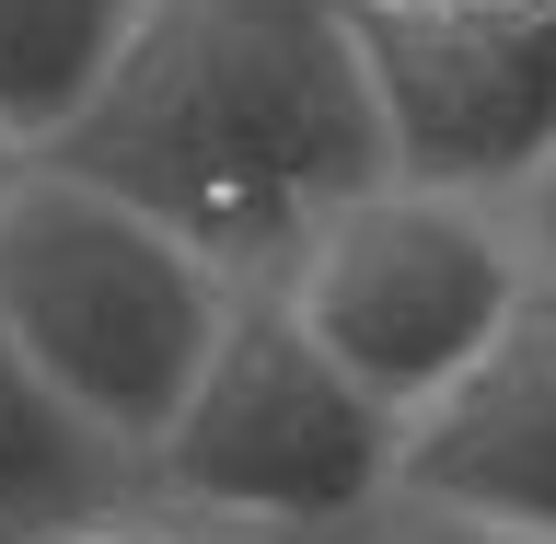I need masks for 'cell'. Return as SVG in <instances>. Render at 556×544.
<instances>
[{
	"label": "cell",
	"instance_id": "obj_1",
	"mask_svg": "<svg viewBox=\"0 0 556 544\" xmlns=\"http://www.w3.org/2000/svg\"><path fill=\"white\" fill-rule=\"evenodd\" d=\"M35 163L151 208L220 278L267 290L394 174V139L348 0H139L104 93Z\"/></svg>",
	"mask_w": 556,
	"mask_h": 544
},
{
	"label": "cell",
	"instance_id": "obj_2",
	"mask_svg": "<svg viewBox=\"0 0 556 544\" xmlns=\"http://www.w3.org/2000/svg\"><path fill=\"white\" fill-rule=\"evenodd\" d=\"M232 302L243 278H220L186 232H163L151 208L104 198L59 163H35L0 198V325L59 382V406L104 429L128 464H151L174 406L198 394Z\"/></svg>",
	"mask_w": 556,
	"mask_h": 544
},
{
	"label": "cell",
	"instance_id": "obj_3",
	"mask_svg": "<svg viewBox=\"0 0 556 544\" xmlns=\"http://www.w3.org/2000/svg\"><path fill=\"white\" fill-rule=\"evenodd\" d=\"M267 290L302 313V337L394 417H417L429 394H452L521 313L545 302L510 198L429 186V174L359 186Z\"/></svg>",
	"mask_w": 556,
	"mask_h": 544
},
{
	"label": "cell",
	"instance_id": "obj_4",
	"mask_svg": "<svg viewBox=\"0 0 556 544\" xmlns=\"http://www.w3.org/2000/svg\"><path fill=\"white\" fill-rule=\"evenodd\" d=\"M394 452H406V417L371 406L302 337V313L278 290H243L220 347H208V371H198V394L151 441L139 486L174 521H208V533L325 544L394 498Z\"/></svg>",
	"mask_w": 556,
	"mask_h": 544
},
{
	"label": "cell",
	"instance_id": "obj_5",
	"mask_svg": "<svg viewBox=\"0 0 556 544\" xmlns=\"http://www.w3.org/2000/svg\"><path fill=\"white\" fill-rule=\"evenodd\" d=\"M359 47H371L394 174L510 198V186H533L556 163V24H533V35H417V24H371L359 12Z\"/></svg>",
	"mask_w": 556,
	"mask_h": 544
},
{
	"label": "cell",
	"instance_id": "obj_6",
	"mask_svg": "<svg viewBox=\"0 0 556 544\" xmlns=\"http://www.w3.org/2000/svg\"><path fill=\"white\" fill-rule=\"evenodd\" d=\"M394 498L556 544V302H533L452 394H429L406 417Z\"/></svg>",
	"mask_w": 556,
	"mask_h": 544
},
{
	"label": "cell",
	"instance_id": "obj_7",
	"mask_svg": "<svg viewBox=\"0 0 556 544\" xmlns=\"http://www.w3.org/2000/svg\"><path fill=\"white\" fill-rule=\"evenodd\" d=\"M128 486H139V464L104 429H81L59 406V382L35 371L12 347V325H0V544H35L81 510H116Z\"/></svg>",
	"mask_w": 556,
	"mask_h": 544
},
{
	"label": "cell",
	"instance_id": "obj_8",
	"mask_svg": "<svg viewBox=\"0 0 556 544\" xmlns=\"http://www.w3.org/2000/svg\"><path fill=\"white\" fill-rule=\"evenodd\" d=\"M128 24H139V0H0V128L24 151H47L104 93Z\"/></svg>",
	"mask_w": 556,
	"mask_h": 544
},
{
	"label": "cell",
	"instance_id": "obj_9",
	"mask_svg": "<svg viewBox=\"0 0 556 544\" xmlns=\"http://www.w3.org/2000/svg\"><path fill=\"white\" fill-rule=\"evenodd\" d=\"M371 24H417V35H533L556 24V0H359Z\"/></svg>",
	"mask_w": 556,
	"mask_h": 544
},
{
	"label": "cell",
	"instance_id": "obj_10",
	"mask_svg": "<svg viewBox=\"0 0 556 544\" xmlns=\"http://www.w3.org/2000/svg\"><path fill=\"white\" fill-rule=\"evenodd\" d=\"M325 544H533V533H498V521L429 510V498H382V510H359L348 533H325Z\"/></svg>",
	"mask_w": 556,
	"mask_h": 544
},
{
	"label": "cell",
	"instance_id": "obj_11",
	"mask_svg": "<svg viewBox=\"0 0 556 544\" xmlns=\"http://www.w3.org/2000/svg\"><path fill=\"white\" fill-rule=\"evenodd\" d=\"M510 220H521V243H533V278H545V302H556V163L533 174V186H510Z\"/></svg>",
	"mask_w": 556,
	"mask_h": 544
},
{
	"label": "cell",
	"instance_id": "obj_12",
	"mask_svg": "<svg viewBox=\"0 0 556 544\" xmlns=\"http://www.w3.org/2000/svg\"><path fill=\"white\" fill-rule=\"evenodd\" d=\"M35 544H174V521H151V510H81V521H59V533H35Z\"/></svg>",
	"mask_w": 556,
	"mask_h": 544
},
{
	"label": "cell",
	"instance_id": "obj_13",
	"mask_svg": "<svg viewBox=\"0 0 556 544\" xmlns=\"http://www.w3.org/2000/svg\"><path fill=\"white\" fill-rule=\"evenodd\" d=\"M24 174H35V151H24V139H12V128H0V198H12Z\"/></svg>",
	"mask_w": 556,
	"mask_h": 544
}]
</instances>
